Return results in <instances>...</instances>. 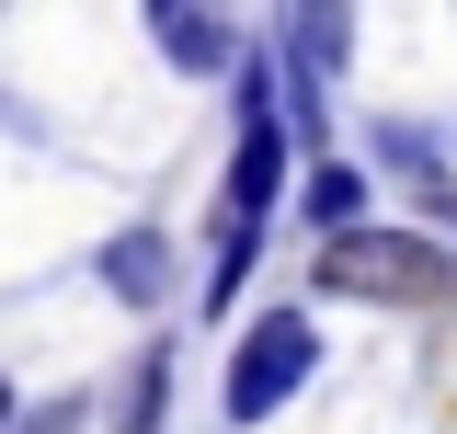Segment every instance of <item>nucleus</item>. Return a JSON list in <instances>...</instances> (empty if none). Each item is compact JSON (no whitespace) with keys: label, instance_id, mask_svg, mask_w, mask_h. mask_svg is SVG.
<instances>
[{"label":"nucleus","instance_id":"nucleus-2","mask_svg":"<svg viewBox=\"0 0 457 434\" xmlns=\"http://www.w3.org/2000/svg\"><path fill=\"white\" fill-rule=\"evenodd\" d=\"M309 286H320V297H354V309H435V297H446V252H435L423 229H366V217H343V229H320V252H309Z\"/></svg>","mask_w":457,"mask_h":434},{"label":"nucleus","instance_id":"nucleus-9","mask_svg":"<svg viewBox=\"0 0 457 434\" xmlns=\"http://www.w3.org/2000/svg\"><path fill=\"white\" fill-rule=\"evenodd\" d=\"M0 434H12V378H0Z\"/></svg>","mask_w":457,"mask_h":434},{"label":"nucleus","instance_id":"nucleus-8","mask_svg":"<svg viewBox=\"0 0 457 434\" xmlns=\"http://www.w3.org/2000/svg\"><path fill=\"white\" fill-rule=\"evenodd\" d=\"M161 388H171V355L137 366V400H126V434H161Z\"/></svg>","mask_w":457,"mask_h":434},{"label":"nucleus","instance_id":"nucleus-4","mask_svg":"<svg viewBox=\"0 0 457 434\" xmlns=\"http://www.w3.org/2000/svg\"><path fill=\"white\" fill-rule=\"evenodd\" d=\"M149 46L183 80H218L228 57H240V23H228V0H149Z\"/></svg>","mask_w":457,"mask_h":434},{"label":"nucleus","instance_id":"nucleus-6","mask_svg":"<svg viewBox=\"0 0 457 434\" xmlns=\"http://www.w3.org/2000/svg\"><path fill=\"white\" fill-rule=\"evenodd\" d=\"M104 286L126 297V309H161V297H171V240H161V229H126V240H104Z\"/></svg>","mask_w":457,"mask_h":434},{"label":"nucleus","instance_id":"nucleus-7","mask_svg":"<svg viewBox=\"0 0 457 434\" xmlns=\"http://www.w3.org/2000/svg\"><path fill=\"white\" fill-rule=\"evenodd\" d=\"M309 217H320V229H343V217H366V171H354V161L309 171Z\"/></svg>","mask_w":457,"mask_h":434},{"label":"nucleus","instance_id":"nucleus-1","mask_svg":"<svg viewBox=\"0 0 457 434\" xmlns=\"http://www.w3.org/2000/svg\"><path fill=\"white\" fill-rule=\"evenodd\" d=\"M228 69H240V57H228ZM275 195H286V104H275V57H252V69H240V171H228L218 240H206V309L240 297V274H252V240H263Z\"/></svg>","mask_w":457,"mask_h":434},{"label":"nucleus","instance_id":"nucleus-3","mask_svg":"<svg viewBox=\"0 0 457 434\" xmlns=\"http://www.w3.org/2000/svg\"><path fill=\"white\" fill-rule=\"evenodd\" d=\"M309 366H320V331L297 321V309H263V321L228 343V423H263V412H286V400L309 388Z\"/></svg>","mask_w":457,"mask_h":434},{"label":"nucleus","instance_id":"nucleus-5","mask_svg":"<svg viewBox=\"0 0 457 434\" xmlns=\"http://www.w3.org/2000/svg\"><path fill=\"white\" fill-rule=\"evenodd\" d=\"M343 57H354V0H297L286 12V80H297V104L332 92Z\"/></svg>","mask_w":457,"mask_h":434}]
</instances>
